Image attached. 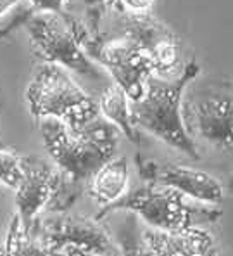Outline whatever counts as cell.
<instances>
[{"label":"cell","instance_id":"4","mask_svg":"<svg viewBox=\"0 0 233 256\" xmlns=\"http://www.w3.org/2000/svg\"><path fill=\"white\" fill-rule=\"evenodd\" d=\"M130 212L142 218L150 228L156 230H180L192 227L199 220V214H204L208 220H216L220 216L218 210H201L189 204L185 196L171 187L161 184H145L144 187L125 192L112 204L102 206L97 213V220H102L109 213Z\"/></svg>","mask_w":233,"mask_h":256},{"label":"cell","instance_id":"24","mask_svg":"<svg viewBox=\"0 0 233 256\" xmlns=\"http://www.w3.org/2000/svg\"><path fill=\"white\" fill-rule=\"evenodd\" d=\"M228 190L233 194V176H232V180H230V184H228Z\"/></svg>","mask_w":233,"mask_h":256},{"label":"cell","instance_id":"11","mask_svg":"<svg viewBox=\"0 0 233 256\" xmlns=\"http://www.w3.org/2000/svg\"><path fill=\"white\" fill-rule=\"evenodd\" d=\"M154 251V256H204L214 248L209 232L199 227H185L180 230H144Z\"/></svg>","mask_w":233,"mask_h":256},{"label":"cell","instance_id":"17","mask_svg":"<svg viewBox=\"0 0 233 256\" xmlns=\"http://www.w3.org/2000/svg\"><path fill=\"white\" fill-rule=\"evenodd\" d=\"M21 156L14 150L0 149V184L16 189L21 182Z\"/></svg>","mask_w":233,"mask_h":256},{"label":"cell","instance_id":"23","mask_svg":"<svg viewBox=\"0 0 233 256\" xmlns=\"http://www.w3.org/2000/svg\"><path fill=\"white\" fill-rule=\"evenodd\" d=\"M204 256H218V251H216V248H211V250L208 251Z\"/></svg>","mask_w":233,"mask_h":256},{"label":"cell","instance_id":"1","mask_svg":"<svg viewBox=\"0 0 233 256\" xmlns=\"http://www.w3.org/2000/svg\"><path fill=\"white\" fill-rule=\"evenodd\" d=\"M199 73L201 66L192 59L176 78L150 74L144 96L130 100L131 122L138 130L149 132L192 160H199V150L183 123V94Z\"/></svg>","mask_w":233,"mask_h":256},{"label":"cell","instance_id":"9","mask_svg":"<svg viewBox=\"0 0 233 256\" xmlns=\"http://www.w3.org/2000/svg\"><path fill=\"white\" fill-rule=\"evenodd\" d=\"M123 35L140 45L149 56L154 74L164 76L175 70L180 59V40L168 26L159 22L150 12H123Z\"/></svg>","mask_w":233,"mask_h":256},{"label":"cell","instance_id":"22","mask_svg":"<svg viewBox=\"0 0 233 256\" xmlns=\"http://www.w3.org/2000/svg\"><path fill=\"white\" fill-rule=\"evenodd\" d=\"M62 253L64 256H111V254H102V253H93V251H85L74 246H66L62 250Z\"/></svg>","mask_w":233,"mask_h":256},{"label":"cell","instance_id":"5","mask_svg":"<svg viewBox=\"0 0 233 256\" xmlns=\"http://www.w3.org/2000/svg\"><path fill=\"white\" fill-rule=\"evenodd\" d=\"M35 54L45 62H54L67 71L100 80L102 73L74 38L64 12L35 10L24 22Z\"/></svg>","mask_w":233,"mask_h":256},{"label":"cell","instance_id":"21","mask_svg":"<svg viewBox=\"0 0 233 256\" xmlns=\"http://www.w3.org/2000/svg\"><path fill=\"white\" fill-rule=\"evenodd\" d=\"M24 0H0V20L9 18V12H14Z\"/></svg>","mask_w":233,"mask_h":256},{"label":"cell","instance_id":"14","mask_svg":"<svg viewBox=\"0 0 233 256\" xmlns=\"http://www.w3.org/2000/svg\"><path fill=\"white\" fill-rule=\"evenodd\" d=\"M99 111L107 122L118 126L121 135H125L130 142L140 144V132L131 122V111H130V99L125 94V90L119 85L111 84L100 94V99L97 102Z\"/></svg>","mask_w":233,"mask_h":256},{"label":"cell","instance_id":"20","mask_svg":"<svg viewBox=\"0 0 233 256\" xmlns=\"http://www.w3.org/2000/svg\"><path fill=\"white\" fill-rule=\"evenodd\" d=\"M35 10H50V12H64L66 0H28Z\"/></svg>","mask_w":233,"mask_h":256},{"label":"cell","instance_id":"10","mask_svg":"<svg viewBox=\"0 0 233 256\" xmlns=\"http://www.w3.org/2000/svg\"><path fill=\"white\" fill-rule=\"evenodd\" d=\"M21 182L16 187V213L26 228L31 227L38 213L50 201L59 178V170L52 160L36 154L21 156Z\"/></svg>","mask_w":233,"mask_h":256},{"label":"cell","instance_id":"16","mask_svg":"<svg viewBox=\"0 0 233 256\" xmlns=\"http://www.w3.org/2000/svg\"><path fill=\"white\" fill-rule=\"evenodd\" d=\"M61 170V168H59ZM85 190V182L76 180L74 176L67 175L66 172L59 173L55 189L52 192L50 201L45 206V212L48 213H66L74 202L80 199V196Z\"/></svg>","mask_w":233,"mask_h":256},{"label":"cell","instance_id":"8","mask_svg":"<svg viewBox=\"0 0 233 256\" xmlns=\"http://www.w3.org/2000/svg\"><path fill=\"white\" fill-rule=\"evenodd\" d=\"M137 166L142 180L147 184H161L178 190L185 198L199 201L201 204L218 206L223 202L225 189L216 176L197 168L183 164H159L142 156H137Z\"/></svg>","mask_w":233,"mask_h":256},{"label":"cell","instance_id":"2","mask_svg":"<svg viewBox=\"0 0 233 256\" xmlns=\"http://www.w3.org/2000/svg\"><path fill=\"white\" fill-rule=\"evenodd\" d=\"M40 132L48 158L57 168L81 182L112 160L121 132L102 114L90 120L78 130H71L55 118L40 120Z\"/></svg>","mask_w":233,"mask_h":256},{"label":"cell","instance_id":"13","mask_svg":"<svg viewBox=\"0 0 233 256\" xmlns=\"http://www.w3.org/2000/svg\"><path fill=\"white\" fill-rule=\"evenodd\" d=\"M0 256H64V253L50 250L40 236L35 222L26 228L16 213L10 218L5 239L0 246Z\"/></svg>","mask_w":233,"mask_h":256},{"label":"cell","instance_id":"7","mask_svg":"<svg viewBox=\"0 0 233 256\" xmlns=\"http://www.w3.org/2000/svg\"><path fill=\"white\" fill-rule=\"evenodd\" d=\"M35 225L47 246L59 253H62L66 246H74L93 253L119 254L114 237L109 234V230L97 218L85 214L52 213V216L47 218L36 216Z\"/></svg>","mask_w":233,"mask_h":256},{"label":"cell","instance_id":"19","mask_svg":"<svg viewBox=\"0 0 233 256\" xmlns=\"http://www.w3.org/2000/svg\"><path fill=\"white\" fill-rule=\"evenodd\" d=\"M116 6H119L121 12H133V14H144L149 12L152 7L154 0H107Z\"/></svg>","mask_w":233,"mask_h":256},{"label":"cell","instance_id":"12","mask_svg":"<svg viewBox=\"0 0 233 256\" xmlns=\"http://www.w3.org/2000/svg\"><path fill=\"white\" fill-rule=\"evenodd\" d=\"M130 166L125 156L112 158L88 178L86 190L99 204L107 206L126 192Z\"/></svg>","mask_w":233,"mask_h":256},{"label":"cell","instance_id":"15","mask_svg":"<svg viewBox=\"0 0 233 256\" xmlns=\"http://www.w3.org/2000/svg\"><path fill=\"white\" fill-rule=\"evenodd\" d=\"M116 244H118L121 256H154L152 248L138 225L137 214L130 212H126L125 222L116 234Z\"/></svg>","mask_w":233,"mask_h":256},{"label":"cell","instance_id":"6","mask_svg":"<svg viewBox=\"0 0 233 256\" xmlns=\"http://www.w3.org/2000/svg\"><path fill=\"white\" fill-rule=\"evenodd\" d=\"M183 123L190 137L220 150H233V96L227 85L192 94L183 102Z\"/></svg>","mask_w":233,"mask_h":256},{"label":"cell","instance_id":"18","mask_svg":"<svg viewBox=\"0 0 233 256\" xmlns=\"http://www.w3.org/2000/svg\"><path fill=\"white\" fill-rule=\"evenodd\" d=\"M85 6V16L86 21H83L86 24V28L93 33V35H100V21L104 18L106 12V6L107 0H78Z\"/></svg>","mask_w":233,"mask_h":256},{"label":"cell","instance_id":"3","mask_svg":"<svg viewBox=\"0 0 233 256\" xmlns=\"http://www.w3.org/2000/svg\"><path fill=\"white\" fill-rule=\"evenodd\" d=\"M26 100L35 118H55L78 130L100 114L97 102L81 88L66 68L38 62L26 88Z\"/></svg>","mask_w":233,"mask_h":256}]
</instances>
